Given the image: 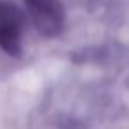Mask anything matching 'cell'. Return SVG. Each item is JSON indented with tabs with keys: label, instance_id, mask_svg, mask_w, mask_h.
<instances>
[{
	"label": "cell",
	"instance_id": "obj_1",
	"mask_svg": "<svg viewBox=\"0 0 129 129\" xmlns=\"http://www.w3.org/2000/svg\"><path fill=\"white\" fill-rule=\"evenodd\" d=\"M34 27L46 37L58 36L64 27V9L58 0H25Z\"/></svg>",
	"mask_w": 129,
	"mask_h": 129
},
{
	"label": "cell",
	"instance_id": "obj_2",
	"mask_svg": "<svg viewBox=\"0 0 129 129\" xmlns=\"http://www.w3.org/2000/svg\"><path fill=\"white\" fill-rule=\"evenodd\" d=\"M0 48L18 57L21 53V28L14 25H0Z\"/></svg>",
	"mask_w": 129,
	"mask_h": 129
},
{
	"label": "cell",
	"instance_id": "obj_3",
	"mask_svg": "<svg viewBox=\"0 0 129 129\" xmlns=\"http://www.w3.org/2000/svg\"><path fill=\"white\" fill-rule=\"evenodd\" d=\"M25 16L13 4H0V25H14L23 28Z\"/></svg>",
	"mask_w": 129,
	"mask_h": 129
}]
</instances>
